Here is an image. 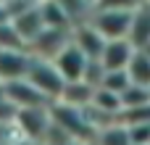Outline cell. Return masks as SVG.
<instances>
[{
  "label": "cell",
  "instance_id": "obj_10",
  "mask_svg": "<svg viewBox=\"0 0 150 145\" xmlns=\"http://www.w3.org/2000/svg\"><path fill=\"white\" fill-rule=\"evenodd\" d=\"M127 74H129V79H132V85H140V87H148L150 90V58L142 50L134 48L132 61H129V66H127Z\"/></svg>",
  "mask_w": 150,
  "mask_h": 145
},
{
  "label": "cell",
  "instance_id": "obj_1",
  "mask_svg": "<svg viewBox=\"0 0 150 145\" xmlns=\"http://www.w3.org/2000/svg\"><path fill=\"white\" fill-rule=\"evenodd\" d=\"M37 92H42L50 103H55L61 98V90H63V77L58 74V69L53 66V61L47 58H29V66H26V77H24Z\"/></svg>",
  "mask_w": 150,
  "mask_h": 145
},
{
  "label": "cell",
  "instance_id": "obj_13",
  "mask_svg": "<svg viewBox=\"0 0 150 145\" xmlns=\"http://www.w3.org/2000/svg\"><path fill=\"white\" fill-rule=\"evenodd\" d=\"M137 50H142V53H145V55H148V58H150V40H148V42H145V45H140Z\"/></svg>",
  "mask_w": 150,
  "mask_h": 145
},
{
  "label": "cell",
  "instance_id": "obj_9",
  "mask_svg": "<svg viewBox=\"0 0 150 145\" xmlns=\"http://www.w3.org/2000/svg\"><path fill=\"white\" fill-rule=\"evenodd\" d=\"M92 92L95 87H90L87 82H66L63 90H61V98L55 103H63V106H71V108H87L90 100H92Z\"/></svg>",
  "mask_w": 150,
  "mask_h": 145
},
{
  "label": "cell",
  "instance_id": "obj_14",
  "mask_svg": "<svg viewBox=\"0 0 150 145\" xmlns=\"http://www.w3.org/2000/svg\"><path fill=\"white\" fill-rule=\"evenodd\" d=\"M82 145H98V143H95V140H87V143H82Z\"/></svg>",
  "mask_w": 150,
  "mask_h": 145
},
{
  "label": "cell",
  "instance_id": "obj_8",
  "mask_svg": "<svg viewBox=\"0 0 150 145\" xmlns=\"http://www.w3.org/2000/svg\"><path fill=\"white\" fill-rule=\"evenodd\" d=\"M150 40V0L140 3L132 11V26H129V42L134 48L145 45Z\"/></svg>",
  "mask_w": 150,
  "mask_h": 145
},
{
  "label": "cell",
  "instance_id": "obj_12",
  "mask_svg": "<svg viewBox=\"0 0 150 145\" xmlns=\"http://www.w3.org/2000/svg\"><path fill=\"white\" fill-rule=\"evenodd\" d=\"M145 0H95L92 8H105V11H134Z\"/></svg>",
  "mask_w": 150,
  "mask_h": 145
},
{
  "label": "cell",
  "instance_id": "obj_5",
  "mask_svg": "<svg viewBox=\"0 0 150 145\" xmlns=\"http://www.w3.org/2000/svg\"><path fill=\"white\" fill-rule=\"evenodd\" d=\"M29 50L26 48H0V85L24 79L29 66Z\"/></svg>",
  "mask_w": 150,
  "mask_h": 145
},
{
  "label": "cell",
  "instance_id": "obj_2",
  "mask_svg": "<svg viewBox=\"0 0 150 145\" xmlns=\"http://www.w3.org/2000/svg\"><path fill=\"white\" fill-rule=\"evenodd\" d=\"M13 127L29 140V143H42L53 119H50V106H37V108H16L13 111Z\"/></svg>",
  "mask_w": 150,
  "mask_h": 145
},
{
  "label": "cell",
  "instance_id": "obj_11",
  "mask_svg": "<svg viewBox=\"0 0 150 145\" xmlns=\"http://www.w3.org/2000/svg\"><path fill=\"white\" fill-rule=\"evenodd\" d=\"M92 140H95L98 145H132L129 132H127V127H124L121 122H116V124H108V127L98 129Z\"/></svg>",
  "mask_w": 150,
  "mask_h": 145
},
{
  "label": "cell",
  "instance_id": "obj_3",
  "mask_svg": "<svg viewBox=\"0 0 150 145\" xmlns=\"http://www.w3.org/2000/svg\"><path fill=\"white\" fill-rule=\"evenodd\" d=\"M87 21L103 34V40H129V26H132V11H105V8H92Z\"/></svg>",
  "mask_w": 150,
  "mask_h": 145
},
{
  "label": "cell",
  "instance_id": "obj_4",
  "mask_svg": "<svg viewBox=\"0 0 150 145\" xmlns=\"http://www.w3.org/2000/svg\"><path fill=\"white\" fill-rule=\"evenodd\" d=\"M53 61V66L58 69V74L63 77V82H79L82 77H84V69H87V55L71 42V37H69V42L50 58Z\"/></svg>",
  "mask_w": 150,
  "mask_h": 145
},
{
  "label": "cell",
  "instance_id": "obj_7",
  "mask_svg": "<svg viewBox=\"0 0 150 145\" xmlns=\"http://www.w3.org/2000/svg\"><path fill=\"white\" fill-rule=\"evenodd\" d=\"M71 42L87 55V58H100V53H103V45H105V40H103V34L84 18V21H79V24H74L71 26Z\"/></svg>",
  "mask_w": 150,
  "mask_h": 145
},
{
  "label": "cell",
  "instance_id": "obj_6",
  "mask_svg": "<svg viewBox=\"0 0 150 145\" xmlns=\"http://www.w3.org/2000/svg\"><path fill=\"white\" fill-rule=\"evenodd\" d=\"M132 53H134V45L129 40H105L98 61L103 63L105 71H127V66L132 61Z\"/></svg>",
  "mask_w": 150,
  "mask_h": 145
},
{
  "label": "cell",
  "instance_id": "obj_15",
  "mask_svg": "<svg viewBox=\"0 0 150 145\" xmlns=\"http://www.w3.org/2000/svg\"><path fill=\"white\" fill-rule=\"evenodd\" d=\"M84 3H87V5H90V8H92V5H95V0H84Z\"/></svg>",
  "mask_w": 150,
  "mask_h": 145
}]
</instances>
